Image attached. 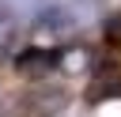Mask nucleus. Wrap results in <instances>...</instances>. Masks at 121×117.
I'll return each mask as SVG.
<instances>
[{
	"label": "nucleus",
	"instance_id": "obj_1",
	"mask_svg": "<svg viewBox=\"0 0 121 117\" xmlns=\"http://www.w3.org/2000/svg\"><path fill=\"white\" fill-rule=\"evenodd\" d=\"M68 102H72V94H68L64 83H42V79H38V83L23 94L26 113H38V117H57V113H64Z\"/></svg>",
	"mask_w": 121,
	"mask_h": 117
},
{
	"label": "nucleus",
	"instance_id": "obj_2",
	"mask_svg": "<svg viewBox=\"0 0 121 117\" xmlns=\"http://www.w3.org/2000/svg\"><path fill=\"white\" fill-rule=\"evenodd\" d=\"M113 98H121V64L98 60V68L91 72V83H87V106H102Z\"/></svg>",
	"mask_w": 121,
	"mask_h": 117
},
{
	"label": "nucleus",
	"instance_id": "obj_3",
	"mask_svg": "<svg viewBox=\"0 0 121 117\" xmlns=\"http://www.w3.org/2000/svg\"><path fill=\"white\" fill-rule=\"evenodd\" d=\"M53 68H60V49H45V45H30V49H23L19 57H15V72L23 75V79H30V83H38V79H45Z\"/></svg>",
	"mask_w": 121,
	"mask_h": 117
},
{
	"label": "nucleus",
	"instance_id": "obj_4",
	"mask_svg": "<svg viewBox=\"0 0 121 117\" xmlns=\"http://www.w3.org/2000/svg\"><path fill=\"white\" fill-rule=\"evenodd\" d=\"M91 68H98V64H95V49L87 42H72L60 49V72L64 75H83Z\"/></svg>",
	"mask_w": 121,
	"mask_h": 117
},
{
	"label": "nucleus",
	"instance_id": "obj_5",
	"mask_svg": "<svg viewBox=\"0 0 121 117\" xmlns=\"http://www.w3.org/2000/svg\"><path fill=\"white\" fill-rule=\"evenodd\" d=\"M102 4H106V0H72L68 11H72L76 23H91L95 15H102Z\"/></svg>",
	"mask_w": 121,
	"mask_h": 117
},
{
	"label": "nucleus",
	"instance_id": "obj_6",
	"mask_svg": "<svg viewBox=\"0 0 121 117\" xmlns=\"http://www.w3.org/2000/svg\"><path fill=\"white\" fill-rule=\"evenodd\" d=\"M102 34H106V42H110V45H121V8L102 23Z\"/></svg>",
	"mask_w": 121,
	"mask_h": 117
},
{
	"label": "nucleus",
	"instance_id": "obj_7",
	"mask_svg": "<svg viewBox=\"0 0 121 117\" xmlns=\"http://www.w3.org/2000/svg\"><path fill=\"white\" fill-rule=\"evenodd\" d=\"M11 42H15V23L8 15H0V57L11 49Z\"/></svg>",
	"mask_w": 121,
	"mask_h": 117
},
{
	"label": "nucleus",
	"instance_id": "obj_8",
	"mask_svg": "<svg viewBox=\"0 0 121 117\" xmlns=\"http://www.w3.org/2000/svg\"><path fill=\"white\" fill-rule=\"evenodd\" d=\"M57 117H60V113H57Z\"/></svg>",
	"mask_w": 121,
	"mask_h": 117
}]
</instances>
